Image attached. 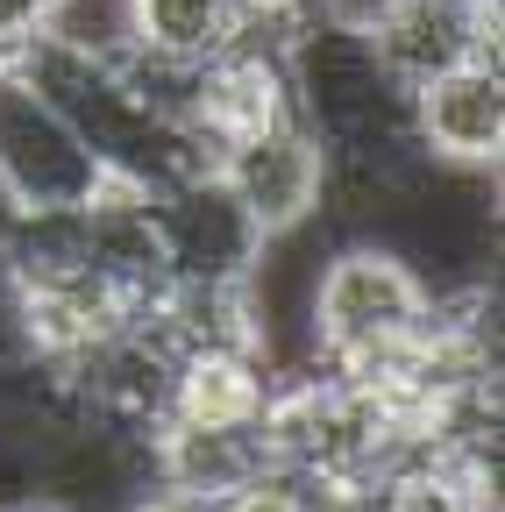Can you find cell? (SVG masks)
<instances>
[{"mask_svg":"<svg viewBox=\"0 0 505 512\" xmlns=\"http://www.w3.org/2000/svg\"><path fill=\"white\" fill-rule=\"evenodd\" d=\"M235 8H242L249 22H271V29H292V22L306 15V0H235Z\"/></svg>","mask_w":505,"mask_h":512,"instance_id":"14","label":"cell"},{"mask_svg":"<svg viewBox=\"0 0 505 512\" xmlns=\"http://www.w3.org/2000/svg\"><path fill=\"white\" fill-rule=\"evenodd\" d=\"M271 399L264 349H185L171 370V413L185 427H257Z\"/></svg>","mask_w":505,"mask_h":512,"instance_id":"9","label":"cell"},{"mask_svg":"<svg viewBox=\"0 0 505 512\" xmlns=\"http://www.w3.org/2000/svg\"><path fill=\"white\" fill-rule=\"evenodd\" d=\"M15 512H65V505H50V498H29V505H15Z\"/></svg>","mask_w":505,"mask_h":512,"instance_id":"15","label":"cell"},{"mask_svg":"<svg viewBox=\"0 0 505 512\" xmlns=\"http://www.w3.org/2000/svg\"><path fill=\"white\" fill-rule=\"evenodd\" d=\"M107 164L22 72H0V221L93 200Z\"/></svg>","mask_w":505,"mask_h":512,"instance_id":"3","label":"cell"},{"mask_svg":"<svg viewBox=\"0 0 505 512\" xmlns=\"http://www.w3.org/2000/svg\"><path fill=\"white\" fill-rule=\"evenodd\" d=\"M321 512H399L385 484H328L321 491Z\"/></svg>","mask_w":505,"mask_h":512,"instance_id":"13","label":"cell"},{"mask_svg":"<svg viewBox=\"0 0 505 512\" xmlns=\"http://www.w3.org/2000/svg\"><path fill=\"white\" fill-rule=\"evenodd\" d=\"M214 512H321V484L285 470V463H264V470H249L235 491H221Z\"/></svg>","mask_w":505,"mask_h":512,"instance_id":"10","label":"cell"},{"mask_svg":"<svg viewBox=\"0 0 505 512\" xmlns=\"http://www.w3.org/2000/svg\"><path fill=\"white\" fill-rule=\"evenodd\" d=\"M370 50L413 93L434 72L498 57V0H392V15L370 29Z\"/></svg>","mask_w":505,"mask_h":512,"instance_id":"6","label":"cell"},{"mask_svg":"<svg viewBox=\"0 0 505 512\" xmlns=\"http://www.w3.org/2000/svg\"><path fill=\"white\" fill-rule=\"evenodd\" d=\"M285 86L292 114L328 143V157H363L385 171H413V128H406V86L377 64L370 36L306 22L285 36Z\"/></svg>","mask_w":505,"mask_h":512,"instance_id":"2","label":"cell"},{"mask_svg":"<svg viewBox=\"0 0 505 512\" xmlns=\"http://www.w3.org/2000/svg\"><path fill=\"white\" fill-rule=\"evenodd\" d=\"M249 29L235 0H121L114 8V43L129 57H150V64H214L221 50H235Z\"/></svg>","mask_w":505,"mask_h":512,"instance_id":"8","label":"cell"},{"mask_svg":"<svg viewBox=\"0 0 505 512\" xmlns=\"http://www.w3.org/2000/svg\"><path fill=\"white\" fill-rule=\"evenodd\" d=\"M164 242H171V271L178 278H242L264 249V228L235 207V192L214 171H193L157 192Z\"/></svg>","mask_w":505,"mask_h":512,"instance_id":"7","label":"cell"},{"mask_svg":"<svg viewBox=\"0 0 505 512\" xmlns=\"http://www.w3.org/2000/svg\"><path fill=\"white\" fill-rule=\"evenodd\" d=\"M427 313H434V285L392 235L328 242L321 271H313V299H306L313 363L370 377V370H385L392 356L413 349Z\"/></svg>","mask_w":505,"mask_h":512,"instance_id":"1","label":"cell"},{"mask_svg":"<svg viewBox=\"0 0 505 512\" xmlns=\"http://www.w3.org/2000/svg\"><path fill=\"white\" fill-rule=\"evenodd\" d=\"M406 128H413V157H427V164L498 171V157H505V72H498V57H470L456 72L420 79L406 93Z\"/></svg>","mask_w":505,"mask_h":512,"instance_id":"5","label":"cell"},{"mask_svg":"<svg viewBox=\"0 0 505 512\" xmlns=\"http://www.w3.org/2000/svg\"><path fill=\"white\" fill-rule=\"evenodd\" d=\"M65 0H0V72H22V57L36 36L57 29Z\"/></svg>","mask_w":505,"mask_h":512,"instance_id":"11","label":"cell"},{"mask_svg":"<svg viewBox=\"0 0 505 512\" xmlns=\"http://www.w3.org/2000/svg\"><path fill=\"white\" fill-rule=\"evenodd\" d=\"M214 178L235 192V207L257 221L264 235H285V228H306L321 214V192H328V143L313 136L299 114L257 128L214 157Z\"/></svg>","mask_w":505,"mask_h":512,"instance_id":"4","label":"cell"},{"mask_svg":"<svg viewBox=\"0 0 505 512\" xmlns=\"http://www.w3.org/2000/svg\"><path fill=\"white\" fill-rule=\"evenodd\" d=\"M385 15H392V0H306V22H328L349 36H370Z\"/></svg>","mask_w":505,"mask_h":512,"instance_id":"12","label":"cell"}]
</instances>
